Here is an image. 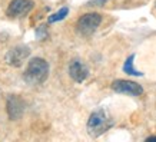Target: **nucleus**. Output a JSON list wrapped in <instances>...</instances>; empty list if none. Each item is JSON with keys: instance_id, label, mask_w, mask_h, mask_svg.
Returning a JSON list of instances; mask_svg holds the SVG:
<instances>
[{"instance_id": "obj_12", "label": "nucleus", "mask_w": 156, "mask_h": 142, "mask_svg": "<svg viewBox=\"0 0 156 142\" xmlns=\"http://www.w3.org/2000/svg\"><path fill=\"white\" fill-rule=\"evenodd\" d=\"M146 141H156V137H149Z\"/></svg>"}, {"instance_id": "obj_11", "label": "nucleus", "mask_w": 156, "mask_h": 142, "mask_svg": "<svg viewBox=\"0 0 156 142\" xmlns=\"http://www.w3.org/2000/svg\"><path fill=\"white\" fill-rule=\"evenodd\" d=\"M36 36H37L40 40H43V39L48 36V32H46V27L44 26H39L37 30H36Z\"/></svg>"}, {"instance_id": "obj_5", "label": "nucleus", "mask_w": 156, "mask_h": 142, "mask_svg": "<svg viewBox=\"0 0 156 142\" xmlns=\"http://www.w3.org/2000/svg\"><path fill=\"white\" fill-rule=\"evenodd\" d=\"M112 89L119 93H126L132 96H139L143 93V88L136 82L125 81V79H118L112 83Z\"/></svg>"}, {"instance_id": "obj_1", "label": "nucleus", "mask_w": 156, "mask_h": 142, "mask_svg": "<svg viewBox=\"0 0 156 142\" xmlns=\"http://www.w3.org/2000/svg\"><path fill=\"white\" fill-rule=\"evenodd\" d=\"M49 75V65L48 62L42 57H33L27 63V67L24 71V81L29 85H40L48 79Z\"/></svg>"}, {"instance_id": "obj_7", "label": "nucleus", "mask_w": 156, "mask_h": 142, "mask_svg": "<svg viewBox=\"0 0 156 142\" xmlns=\"http://www.w3.org/2000/svg\"><path fill=\"white\" fill-rule=\"evenodd\" d=\"M6 109H7V115L12 121L20 119L24 112V104L23 100L17 98L16 95H10L7 100H6Z\"/></svg>"}, {"instance_id": "obj_10", "label": "nucleus", "mask_w": 156, "mask_h": 142, "mask_svg": "<svg viewBox=\"0 0 156 142\" xmlns=\"http://www.w3.org/2000/svg\"><path fill=\"white\" fill-rule=\"evenodd\" d=\"M69 13V9L67 7H62L59 12H56L55 14H52L49 17V23H55V22H59V20H63Z\"/></svg>"}, {"instance_id": "obj_4", "label": "nucleus", "mask_w": 156, "mask_h": 142, "mask_svg": "<svg viewBox=\"0 0 156 142\" xmlns=\"http://www.w3.org/2000/svg\"><path fill=\"white\" fill-rule=\"evenodd\" d=\"M30 55V49L29 46H24V45H17V46L12 47L7 55H6V62L12 65V66L19 67L22 66V63L24 62V59Z\"/></svg>"}, {"instance_id": "obj_2", "label": "nucleus", "mask_w": 156, "mask_h": 142, "mask_svg": "<svg viewBox=\"0 0 156 142\" xmlns=\"http://www.w3.org/2000/svg\"><path fill=\"white\" fill-rule=\"evenodd\" d=\"M112 126H113V121L109 118L103 109H99V111L93 112L90 115L89 121H87V132L93 138L100 137L102 133H105Z\"/></svg>"}, {"instance_id": "obj_6", "label": "nucleus", "mask_w": 156, "mask_h": 142, "mask_svg": "<svg viewBox=\"0 0 156 142\" xmlns=\"http://www.w3.org/2000/svg\"><path fill=\"white\" fill-rule=\"evenodd\" d=\"M33 0H12L6 13L9 17H22L33 9Z\"/></svg>"}, {"instance_id": "obj_9", "label": "nucleus", "mask_w": 156, "mask_h": 142, "mask_svg": "<svg viewBox=\"0 0 156 142\" xmlns=\"http://www.w3.org/2000/svg\"><path fill=\"white\" fill-rule=\"evenodd\" d=\"M133 59H135V55H130V56L126 59L125 62V65H123V71L126 72L128 75H133V76H142L143 73L142 72L136 71L135 67H133Z\"/></svg>"}, {"instance_id": "obj_3", "label": "nucleus", "mask_w": 156, "mask_h": 142, "mask_svg": "<svg viewBox=\"0 0 156 142\" xmlns=\"http://www.w3.org/2000/svg\"><path fill=\"white\" fill-rule=\"evenodd\" d=\"M100 22H102V16L99 13H87L83 14L80 19L77 20V32L82 33L83 36H89L99 27Z\"/></svg>"}, {"instance_id": "obj_8", "label": "nucleus", "mask_w": 156, "mask_h": 142, "mask_svg": "<svg viewBox=\"0 0 156 142\" xmlns=\"http://www.w3.org/2000/svg\"><path fill=\"white\" fill-rule=\"evenodd\" d=\"M69 75H70V78L75 82L80 83V82H83L87 78L89 71H87V67L80 60H73L70 63V66H69Z\"/></svg>"}]
</instances>
